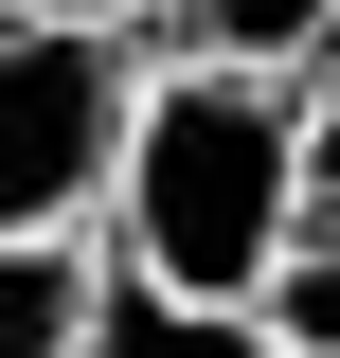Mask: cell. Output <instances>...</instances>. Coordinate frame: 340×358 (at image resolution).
<instances>
[{"label": "cell", "mask_w": 340, "mask_h": 358, "mask_svg": "<svg viewBox=\"0 0 340 358\" xmlns=\"http://www.w3.org/2000/svg\"><path fill=\"white\" fill-rule=\"evenodd\" d=\"M0 18H18V0H0Z\"/></svg>", "instance_id": "cell-9"}, {"label": "cell", "mask_w": 340, "mask_h": 358, "mask_svg": "<svg viewBox=\"0 0 340 358\" xmlns=\"http://www.w3.org/2000/svg\"><path fill=\"white\" fill-rule=\"evenodd\" d=\"M126 90H143V36H108V18H0V233L108 215Z\"/></svg>", "instance_id": "cell-2"}, {"label": "cell", "mask_w": 340, "mask_h": 358, "mask_svg": "<svg viewBox=\"0 0 340 358\" xmlns=\"http://www.w3.org/2000/svg\"><path fill=\"white\" fill-rule=\"evenodd\" d=\"M18 18H108V36H143L162 0H18Z\"/></svg>", "instance_id": "cell-8"}, {"label": "cell", "mask_w": 340, "mask_h": 358, "mask_svg": "<svg viewBox=\"0 0 340 358\" xmlns=\"http://www.w3.org/2000/svg\"><path fill=\"white\" fill-rule=\"evenodd\" d=\"M251 322L287 358H340V215H304L287 251H269V287H251Z\"/></svg>", "instance_id": "cell-6"}, {"label": "cell", "mask_w": 340, "mask_h": 358, "mask_svg": "<svg viewBox=\"0 0 340 358\" xmlns=\"http://www.w3.org/2000/svg\"><path fill=\"white\" fill-rule=\"evenodd\" d=\"M143 54H215V72H340V0H162Z\"/></svg>", "instance_id": "cell-3"}, {"label": "cell", "mask_w": 340, "mask_h": 358, "mask_svg": "<svg viewBox=\"0 0 340 358\" xmlns=\"http://www.w3.org/2000/svg\"><path fill=\"white\" fill-rule=\"evenodd\" d=\"M108 268L143 287H197V305H251L269 251L304 233L287 179V72H215V54H143L126 90V162H108Z\"/></svg>", "instance_id": "cell-1"}, {"label": "cell", "mask_w": 340, "mask_h": 358, "mask_svg": "<svg viewBox=\"0 0 340 358\" xmlns=\"http://www.w3.org/2000/svg\"><path fill=\"white\" fill-rule=\"evenodd\" d=\"M287 179H304V215H340V72L287 90Z\"/></svg>", "instance_id": "cell-7"}, {"label": "cell", "mask_w": 340, "mask_h": 358, "mask_svg": "<svg viewBox=\"0 0 340 358\" xmlns=\"http://www.w3.org/2000/svg\"><path fill=\"white\" fill-rule=\"evenodd\" d=\"M90 358H287V341H269L251 305H197V287H143V268H108Z\"/></svg>", "instance_id": "cell-5"}, {"label": "cell", "mask_w": 340, "mask_h": 358, "mask_svg": "<svg viewBox=\"0 0 340 358\" xmlns=\"http://www.w3.org/2000/svg\"><path fill=\"white\" fill-rule=\"evenodd\" d=\"M90 305H108V233H0V358H90Z\"/></svg>", "instance_id": "cell-4"}]
</instances>
